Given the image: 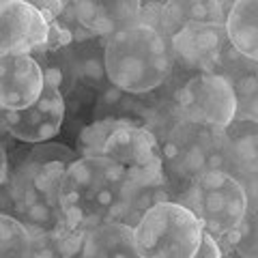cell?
Here are the masks:
<instances>
[{
    "label": "cell",
    "instance_id": "obj_1",
    "mask_svg": "<svg viewBox=\"0 0 258 258\" xmlns=\"http://www.w3.org/2000/svg\"><path fill=\"white\" fill-rule=\"evenodd\" d=\"M134 181L123 168L103 157H78L58 185L60 230L84 237L106 222H120Z\"/></svg>",
    "mask_w": 258,
    "mask_h": 258
},
{
    "label": "cell",
    "instance_id": "obj_2",
    "mask_svg": "<svg viewBox=\"0 0 258 258\" xmlns=\"http://www.w3.org/2000/svg\"><path fill=\"white\" fill-rule=\"evenodd\" d=\"M103 67L110 86L144 97L159 91L172 78L170 45L147 26H129L103 41Z\"/></svg>",
    "mask_w": 258,
    "mask_h": 258
},
{
    "label": "cell",
    "instance_id": "obj_3",
    "mask_svg": "<svg viewBox=\"0 0 258 258\" xmlns=\"http://www.w3.org/2000/svg\"><path fill=\"white\" fill-rule=\"evenodd\" d=\"M76 153L80 157H103L138 183H159L161 149L157 136L132 118L91 120L78 134Z\"/></svg>",
    "mask_w": 258,
    "mask_h": 258
},
{
    "label": "cell",
    "instance_id": "obj_4",
    "mask_svg": "<svg viewBox=\"0 0 258 258\" xmlns=\"http://www.w3.org/2000/svg\"><path fill=\"white\" fill-rule=\"evenodd\" d=\"M161 176L172 189L174 200L207 172L222 170L226 164L224 129L176 118L159 142Z\"/></svg>",
    "mask_w": 258,
    "mask_h": 258
},
{
    "label": "cell",
    "instance_id": "obj_5",
    "mask_svg": "<svg viewBox=\"0 0 258 258\" xmlns=\"http://www.w3.org/2000/svg\"><path fill=\"white\" fill-rule=\"evenodd\" d=\"M132 230L140 258H194L205 237L200 222L176 200L149 209Z\"/></svg>",
    "mask_w": 258,
    "mask_h": 258
},
{
    "label": "cell",
    "instance_id": "obj_6",
    "mask_svg": "<svg viewBox=\"0 0 258 258\" xmlns=\"http://www.w3.org/2000/svg\"><path fill=\"white\" fill-rule=\"evenodd\" d=\"M176 203L196 217L207 235L220 239L241 222L249 198L230 174L215 170L198 176Z\"/></svg>",
    "mask_w": 258,
    "mask_h": 258
},
{
    "label": "cell",
    "instance_id": "obj_7",
    "mask_svg": "<svg viewBox=\"0 0 258 258\" xmlns=\"http://www.w3.org/2000/svg\"><path fill=\"white\" fill-rule=\"evenodd\" d=\"M176 118L226 129L237 116V101L230 84L217 74H196L172 93Z\"/></svg>",
    "mask_w": 258,
    "mask_h": 258
},
{
    "label": "cell",
    "instance_id": "obj_8",
    "mask_svg": "<svg viewBox=\"0 0 258 258\" xmlns=\"http://www.w3.org/2000/svg\"><path fill=\"white\" fill-rule=\"evenodd\" d=\"M172 56V80L176 86L196 74H213L228 47L224 24L189 22L168 41Z\"/></svg>",
    "mask_w": 258,
    "mask_h": 258
},
{
    "label": "cell",
    "instance_id": "obj_9",
    "mask_svg": "<svg viewBox=\"0 0 258 258\" xmlns=\"http://www.w3.org/2000/svg\"><path fill=\"white\" fill-rule=\"evenodd\" d=\"M78 157L76 149L64 147L60 142L30 144L28 149L13 151V155H9V172L5 181V189L13 205V215L35 203V181L52 161H76Z\"/></svg>",
    "mask_w": 258,
    "mask_h": 258
},
{
    "label": "cell",
    "instance_id": "obj_10",
    "mask_svg": "<svg viewBox=\"0 0 258 258\" xmlns=\"http://www.w3.org/2000/svg\"><path fill=\"white\" fill-rule=\"evenodd\" d=\"M50 45V22L32 3L0 0V58L30 56Z\"/></svg>",
    "mask_w": 258,
    "mask_h": 258
},
{
    "label": "cell",
    "instance_id": "obj_11",
    "mask_svg": "<svg viewBox=\"0 0 258 258\" xmlns=\"http://www.w3.org/2000/svg\"><path fill=\"white\" fill-rule=\"evenodd\" d=\"M64 116H67L64 97L52 84L43 82L41 95L30 108L5 112L0 132L22 144H43L52 142L58 136Z\"/></svg>",
    "mask_w": 258,
    "mask_h": 258
},
{
    "label": "cell",
    "instance_id": "obj_12",
    "mask_svg": "<svg viewBox=\"0 0 258 258\" xmlns=\"http://www.w3.org/2000/svg\"><path fill=\"white\" fill-rule=\"evenodd\" d=\"M43 91V74L32 56L0 58V110H26Z\"/></svg>",
    "mask_w": 258,
    "mask_h": 258
},
{
    "label": "cell",
    "instance_id": "obj_13",
    "mask_svg": "<svg viewBox=\"0 0 258 258\" xmlns=\"http://www.w3.org/2000/svg\"><path fill=\"white\" fill-rule=\"evenodd\" d=\"M224 172L245 189L247 198H256V118L235 116L224 129Z\"/></svg>",
    "mask_w": 258,
    "mask_h": 258
},
{
    "label": "cell",
    "instance_id": "obj_14",
    "mask_svg": "<svg viewBox=\"0 0 258 258\" xmlns=\"http://www.w3.org/2000/svg\"><path fill=\"white\" fill-rule=\"evenodd\" d=\"M80 258H140L134 230L120 222H106L84 235Z\"/></svg>",
    "mask_w": 258,
    "mask_h": 258
},
{
    "label": "cell",
    "instance_id": "obj_15",
    "mask_svg": "<svg viewBox=\"0 0 258 258\" xmlns=\"http://www.w3.org/2000/svg\"><path fill=\"white\" fill-rule=\"evenodd\" d=\"M228 45L247 60L258 58V3L237 0L230 3L224 20Z\"/></svg>",
    "mask_w": 258,
    "mask_h": 258
},
{
    "label": "cell",
    "instance_id": "obj_16",
    "mask_svg": "<svg viewBox=\"0 0 258 258\" xmlns=\"http://www.w3.org/2000/svg\"><path fill=\"white\" fill-rule=\"evenodd\" d=\"M103 41L106 39H88V41L67 45L78 84L93 93H99L103 86H108L106 67H103Z\"/></svg>",
    "mask_w": 258,
    "mask_h": 258
},
{
    "label": "cell",
    "instance_id": "obj_17",
    "mask_svg": "<svg viewBox=\"0 0 258 258\" xmlns=\"http://www.w3.org/2000/svg\"><path fill=\"white\" fill-rule=\"evenodd\" d=\"M224 258H258V209L256 198H249L241 222L228 235L215 239Z\"/></svg>",
    "mask_w": 258,
    "mask_h": 258
},
{
    "label": "cell",
    "instance_id": "obj_18",
    "mask_svg": "<svg viewBox=\"0 0 258 258\" xmlns=\"http://www.w3.org/2000/svg\"><path fill=\"white\" fill-rule=\"evenodd\" d=\"M39 64L43 74V82L52 84L64 99L71 95V91L78 86V80L74 74V64L69 60L67 47H56V50H37L30 54Z\"/></svg>",
    "mask_w": 258,
    "mask_h": 258
},
{
    "label": "cell",
    "instance_id": "obj_19",
    "mask_svg": "<svg viewBox=\"0 0 258 258\" xmlns=\"http://www.w3.org/2000/svg\"><path fill=\"white\" fill-rule=\"evenodd\" d=\"M170 200H174V194L166 185V181H159V183H136L132 194H129V198H127L125 211H123V215H120V224L134 228L149 209H153L159 203H170Z\"/></svg>",
    "mask_w": 258,
    "mask_h": 258
},
{
    "label": "cell",
    "instance_id": "obj_20",
    "mask_svg": "<svg viewBox=\"0 0 258 258\" xmlns=\"http://www.w3.org/2000/svg\"><path fill=\"white\" fill-rule=\"evenodd\" d=\"M30 258H80L84 237L64 230L30 235Z\"/></svg>",
    "mask_w": 258,
    "mask_h": 258
},
{
    "label": "cell",
    "instance_id": "obj_21",
    "mask_svg": "<svg viewBox=\"0 0 258 258\" xmlns=\"http://www.w3.org/2000/svg\"><path fill=\"white\" fill-rule=\"evenodd\" d=\"M32 237L18 217L0 213V258H30Z\"/></svg>",
    "mask_w": 258,
    "mask_h": 258
},
{
    "label": "cell",
    "instance_id": "obj_22",
    "mask_svg": "<svg viewBox=\"0 0 258 258\" xmlns=\"http://www.w3.org/2000/svg\"><path fill=\"white\" fill-rule=\"evenodd\" d=\"M7 172H9V153H7L5 144L0 142V187L7 181Z\"/></svg>",
    "mask_w": 258,
    "mask_h": 258
},
{
    "label": "cell",
    "instance_id": "obj_23",
    "mask_svg": "<svg viewBox=\"0 0 258 258\" xmlns=\"http://www.w3.org/2000/svg\"><path fill=\"white\" fill-rule=\"evenodd\" d=\"M3 118H5V112L0 110V127H3Z\"/></svg>",
    "mask_w": 258,
    "mask_h": 258
}]
</instances>
